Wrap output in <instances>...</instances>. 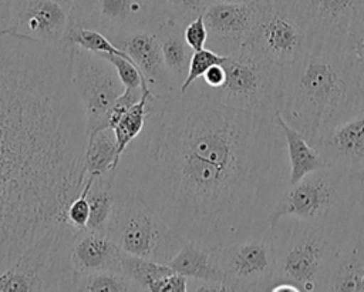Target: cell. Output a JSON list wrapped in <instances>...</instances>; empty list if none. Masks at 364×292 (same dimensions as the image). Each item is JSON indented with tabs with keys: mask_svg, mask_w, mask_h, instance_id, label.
I'll list each match as a JSON object with an SVG mask.
<instances>
[{
	"mask_svg": "<svg viewBox=\"0 0 364 292\" xmlns=\"http://www.w3.org/2000/svg\"><path fill=\"white\" fill-rule=\"evenodd\" d=\"M60 1H63V3H65V4H68V6L71 7V4H73L74 0H60Z\"/></svg>",
	"mask_w": 364,
	"mask_h": 292,
	"instance_id": "74e56055",
	"label": "cell"
},
{
	"mask_svg": "<svg viewBox=\"0 0 364 292\" xmlns=\"http://www.w3.org/2000/svg\"><path fill=\"white\" fill-rule=\"evenodd\" d=\"M269 228L276 256L274 283L287 282L300 292H327L338 235L290 215L276 219Z\"/></svg>",
	"mask_w": 364,
	"mask_h": 292,
	"instance_id": "277c9868",
	"label": "cell"
},
{
	"mask_svg": "<svg viewBox=\"0 0 364 292\" xmlns=\"http://www.w3.org/2000/svg\"><path fill=\"white\" fill-rule=\"evenodd\" d=\"M70 291L78 292H136L138 286L122 272L101 271L74 275L71 279Z\"/></svg>",
	"mask_w": 364,
	"mask_h": 292,
	"instance_id": "d4e9b609",
	"label": "cell"
},
{
	"mask_svg": "<svg viewBox=\"0 0 364 292\" xmlns=\"http://www.w3.org/2000/svg\"><path fill=\"white\" fill-rule=\"evenodd\" d=\"M71 47L0 33V273L63 221L84 178Z\"/></svg>",
	"mask_w": 364,
	"mask_h": 292,
	"instance_id": "7a4b0ae2",
	"label": "cell"
},
{
	"mask_svg": "<svg viewBox=\"0 0 364 292\" xmlns=\"http://www.w3.org/2000/svg\"><path fill=\"white\" fill-rule=\"evenodd\" d=\"M310 38L354 48L364 36V0H280Z\"/></svg>",
	"mask_w": 364,
	"mask_h": 292,
	"instance_id": "7c38bea8",
	"label": "cell"
},
{
	"mask_svg": "<svg viewBox=\"0 0 364 292\" xmlns=\"http://www.w3.org/2000/svg\"><path fill=\"white\" fill-rule=\"evenodd\" d=\"M361 74L354 48L311 38L303 54L282 68L277 111L313 142L364 108Z\"/></svg>",
	"mask_w": 364,
	"mask_h": 292,
	"instance_id": "3957f363",
	"label": "cell"
},
{
	"mask_svg": "<svg viewBox=\"0 0 364 292\" xmlns=\"http://www.w3.org/2000/svg\"><path fill=\"white\" fill-rule=\"evenodd\" d=\"M216 1H226V3H247L253 0H216Z\"/></svg>",
	"mask_w": 364,
	"mask_h": 292,
	"instance_id": "d590c367",
	"label": "cell"
},
{
	"mask_svg": "<svg viewBox=\"0 0 364 292\" xmlns=\"http://www.w3.org/2000/svg\"><path fill=\"white\" fill-rule=\"evenodd\" d=\"M274 118L283 132L289 160V185L300 181L304 175L328 167L320 151L307 140V137L293 128L279 111L274 113Z\"/></svg>",
	"mask_w": 364,
	"mask_h": 292,
	"instance_id": "7402d4cb",
	"label": "cell"
},
{
	"mask_svg": "<svg viewBox=\"0 0 364 292\" xmlns=\"http://www.w3.org/2000/svg\"><path fill=\"white\" fill-rule=\"evenodd\" d=\"M361 177L333 167L316 170L286 187L269 215V225L290 215L333 231L341 238L360 195Z\"/></svg>",
	"mask_w": 364,
	"mask_h": 292,
	"instance_id": "5b68a950",
	"label": "cell"
},
{
	"mask_svg": "<svg viewBox=\"0 0 364 292\" xmlns=\"http://www.w3.org/2000/svg\"><path fill=\"white\" fill-rule=\"evenodd\" d=\"M168 265L191 281L223 285V272L218 262L216 249L198 242L185 239L181 249Z\"/></svg>",
	"mask_w": 364,
	"mask_h": 292,
	"instance_id": "44dd1931",
	"label": "cell"
},
{
	"mask_svg": "<svg viewBox=\"0 0 364 292\" xmlns=\"http://www.w3.org/2000/svg\"><path fill=\"white\" fill-rule=\"evenodd\" d=\"M215 1L216 0H169L168 11L176 21L186 26L191 20L202 16Z\"/></svg>",
	"mask_w": 364,
	"mask_h": 292,
	"instance_id": "f1b7e54d",
	"label": "cell"
},
{
	"mask_svg": "<svg viewBox=\"0 0 364 292\" xmlns=\"http://www.w3.org/2000/svg\"><path fill=\"white\" fill-rule=\"evenodd\" d=\"M183 28L185 26L176 21L171 14L166 16L154 28L159 38L165 66L178 91L181 90V85L188 75L189 63L193 54V50L188 46L185 40Z\"/></svg>",
	"mask_w": 364,
	"mask_h": 292,
	"instance_id": "ffe728a7",
	"label": "cell"
},
{
	"mask_svg": "<svg viewBox=\"0 0 364 292\" xmlns=\"http://www.w3.org/2000/svg\"><path fill=\"white\" fill-rule=\"evenodd\" d=\"M124 50L138 67L152 97L156 100L178 94L168 68L165 66L162 48L155 30L146 28L118 37L112 41Z\"/></svg>",
	"mask_w": 364,
	"mask_h": 292,
	"instance_id": "2e32d148",
	"label": "cell"
},
{
	"mask_svg": "<svg viewBox=\"0 0 364 292\" xmlns=\"http://www.w3.org/2000/svg\"><path fill=\"white\" fill-rule=\"evenodd\" d=\"M225 291L260 292L274 285L276 256L270 228L216 248Z\"/></svg>",
	"mask_w": 364,
	"mask_h": 292,
	"instance_id": "30bf717a",
	"label": "cell"
},
{
	"mask_svg": "<svg viewBox=\"0 0 364 292\" xmlns=\"http://www.w3.org/2000/svg\"><path fill=\"white\" fill-rule=\"evenodd\" d=\"M222 66L226 77L219 88L208 90L195 83L192 85L230 107L269 114L277 111L283 67L243 46L225 56Z\"/></svg>",
	"mask_w": 364,
	"mask_h": 292,
	"instance_id": "52a82bcc",
	"label": "cell"
},
{
	"mask_svg": "<svg viewBox=\"0 0 364 292\" xmlns=\"http://www.w3.org/2000/svg\"><path fill=\"white\" fill-rule=\"evenodd\" d=\"M175 272L168 264L124 254L122 273H125L139 291H152V286L162 278Z\"/></svg>",
	"mask_w": 364,
	"mask_h": 292,
	"instance_id": "484cf974",
	"label": "cell"
},
{
	"mask_svg": "<svg viewBox=\"0 0 364 292\" xmlns=\"http://www.w3.org/2000/svg\"><path fill=\"white\" fill-rule=\"evenodd\" d=\"M328 167L343 172L364 175V108L311 142Z\"/></svg>",
	"mask_w": 364,
	"mask_h": 292,
	"instance_id": "e0dca14e",
	"label": "cell"
},
{
	"mask_svg": "<svg viewBox=\"0 0 364 292\" xmlns=\"http://www.w3.org/2000/svg\"><path fill=\"white\" fill-rule=\"evenodd\" d=\"M74 228L60 221L0 273V292L70 291L73 272L67 249Z\"/></svg>",
	"mask_w": 364,
	"mask_h": 292,
	"instance_id": "ba28073f",
	"label": "cell"
},
{
	"mask_svg": "<svg viewBox=\"0 0 364 292\" xmlns=\"http://www.w3.org/2000/svg\"><path fill=\"white\" fill-rule=\"evenodd\" d=\"M71 23V7L60 0H14L9 33L34 41L61 44Z\"/></svg>",
	"mask_w": 364,
	"mask_h": 292,
	"instance_id": "9a60e30c",
	"label": "cell"
},
{
	"mask_svg": "<svg viewBox=\"0 0 364 292\" xmlns=\"http://www.w3.org/2000/svg\"><path fill=\"white\" fill-rule=\"evenodd\" d=\"M166 16L162 0H74L71 24L98 30L111 41L134 31L154 30Z\"/></svg>",
	"mask_w": 364,
	"mask_h": 292,
	"instance_id": "9c48e42d",
	"label": "cell"
},
{
	"mask_svg": "<svg viewBox=\"0 0 364 292\" xmlns=\"http://www.w3.org/2000/svg\"><path fill=\"white\" fill-rule=\"evenodd\" d=\"M188 291V278L172 272L171 275L159 279L154 286L151 292H186Z\"/></svg>",
	"mask_w": 364,
	"mask_h": 292,
	"instance_id": "1f68e13d",
	"label": "cell"
},
{
	"mask_svg": "<svg viewBox=\"0 0 364 292\" xmlns=\"http://www.w3.org/2000/svg\"><path fill=\"white\" fill-rule=\"evenodd\" d=\"M267 0L215 1L203 13L209 48L228 56L239 50L262 17Z\"/></svg>",
	"mask_w": 364,
	"mask_h": 292,
	"instance_id": "5bb4252c",
	"label": "cell"
},
{
	"mask_svg": "<svg viewBox=\"0 0 364 292\" xmlns=\"http://www.w3.org/2000/svg\"><path fill=\"white\" fill-rule=\"evenodd\" d=\"M270 292H300L294 285L287 283V282H279L274 283L270 289Z\"/></svg>",
	"mask_w": 364,
	"mask_h": 292,
	"instance_id": "836d02e7",
	"label": "cell"
},
{
	"mask_svg": "<svg viewBox=\"0 0 364 292\" xmlns=\"http://www.w3.org/2000/svg\"><path fill=\"white\" fill-rule=\"evenodd\" d=\"M354 51H355V56L358 58V61L363 64L364 67V36L357 41V44L354 46Z\"/></svg>",
	"mask_w": 364,
	"mask_h": 292,
	"instance_id": "e575fe53",
	"label": "cell"
},
{
	"mask_svg": "<svg viewBox=\"0 0 364 292\" xmlns=\"http://www.w3.org/2000/svg\"><path fill=\"white\" fill-rule=\"evenodd\" d=\"M70 47L73 83L81 100L90 134L105 127L107 117L125 87L115 67L105 57L75 46Z\"/></svg>",
	"mask_w": 364,
	"mask_h": 292,
	"instance_id": "8fae6325",
	"label": "cell"
},
{
	"mask_svg": "<svg viewBox=\"0 0 364 292\" xmlns=\"http://www.w3.org/2000/svg\"><path fill=\"white\" fill-rule=\"evenodd\" d=\"M119 164L117 140L112 128L104 127L88 134L84 151L85 175H101L115 171Z\"/></svg>",
	"mask_w": 364,
	"mask_h": 292,
	"instance_id": "cb8c5ba5",
	"label": "cell"
},
{
	"mask_svg": "<svg viewBox=\"0 0 364 292\" xmlns=\"http://www.w3.org/2000/svg\"><path fill=\"white\" fill-rule=\"evenodd\" d=\"M87 198L90 204V218L87 229L107 234L117 201L115 171L94 177L88 188Z\"/></svg>",
	"mask_w": 364,
	"mask_h": 292,
	"instance_id": "603a6c76",
	"label": "cell"
},
{
	"mask_svg": "<svg viewBox=\"0 0 364 292\" xmlns=\"http://www.w3.org/2000/svg\"><path fill=\"white\" fill-rule=\"evenodd\" d=\"M289 171L274 114L222 104L191 85L148 100L115 189L142 198L185 239L216 249L269 228Z\"/></svg>",
	"mask_w": 364,
	"mask_h": 292,
	"instance_id": "6da1fadb",
	"label": "cell"
},
{
	"mask_svg": "<svg viewBox=\"0 0 364 292\" xmlns=\"http://www.w3.org/2000/svg\"><path fill=\"white\" fill-rule=\"evenodd\" d=\"M361 87L364 90V67H363V74H361Z\"/></svg>",
	"mask_w": 364,
	"mask_h": 292,
	"instance_id": "8d00e7d4",
	"label": "cell"
},
{
	"mask_svg": "<svg viewBox=\"0 0 364 292\" xmlns=\"http://www.w3.org/2000/svg\"><path fill=\"white\" fill-rule=\"evenodd\" d=\"M107 234L124 254L161 264H169L185 242L178 231L132 192H117Z\"/></svg>",
	"mask_w": 364,
	"mask_h": 292,
	"instance_id": "8992f818",
	"label": "cell"
},
{
	"mask_svg": "<svg viewBox=\"0 0 364 292\" xmlns=\"http://www.w3.org/2000/svg\"><path fill=\"white\" fill-rule=\"evenodd\" d=\"M14 0H0V33L7 31L13 19Z\"/></svg>",
	"mask_w": 364,
	"mask_h": 292,
	"instance_id": "d6a6232c",
	"label": "cell"
},
{
	"mask_svg": "<svg viewBox=\"0 0 364 292\" xmlns=\"http://www.w3.org/2000/svg\"><path fill=\"white\" fill-rule=\"evenodd\" d=\"M327 291L364 292V245L355 238H340Z\"/></svg>",
	"mask_w": 364,
	"mask_h": 292,
	"instance_id": "d6986e66",
	"label": "cell"
},
{
	"mask_svg": "<svg viewBox=\"0 0 364 292\" xmlns=\"http://www.w3.org/2000/svg\"><path fill=\"white\" fill-rule=\"evenodd\" d=\"M162 1H169V0H162Z\"/></svg>",
	"mask_w": 364,
	"mask_h": 292,
	"instance_id": "f35d334b",
	"label": "cell"
},
{
	"mask_svg": "<svg viewBox=\"0 0 364 292\" xmlns=\"http://www.w3.org/2000/svg\"><path fill=\"white\" fill-rule=\"evenodd\" d=\"M122 249L105 232L74 229L68 249V268L74 275L112 271L122 272Z\"/></svg>",
	"mask_w": 364,
	"mask_h": 292,
	"instance_id": "ac0fdd59",
	"label": "cell"
},
{
	"mask_svg": "<svg viewBox=\"0 0 364 292\" xmlns=\"http://www.w3.org/2000/svg\"><path fill=\"white\" fill-rule=\"evenodd\" d=\"M183 36H185V40H186L188 46L193 51H199V50L206 47V43H208V28H206V24H205L203 14L198 16L193 20H191L185 26Z\"/></svg>",
	"mask_w": 364,
	"mask_h": 292,
	"instance_id": "4dcf8cb0",
	"label": "cell"
},
{
	"mask_svg": "<svg viewBox=\"0 0 364 292\" xmlns=\"http://www.w3.org/2000/svg\"><path fill=\"white\" fill-rule=\"evenodd\" d=\"M310 40L309 33L280 0H267L262 17L242 46L286 67L303 54Z\"/></svg>",
	"mask_w": 364,
	"mask_h": 292,
	"instance_id": "4fadbf2b",
	"label": "cell"
},
{
	"mask_svg": "<svg viewBox=\"0 0 364 292\" xmlns=\"http://www.w3.org/2000/svg\"><path fill=\"white\" fill-rule=\"evenodd\" d=\"M94 179V175H85L80 192L70 201L64 211L63 221L67 222L74 229H87L90 218V204H88V188Z\"/></svg>",
	"mask_w": 364,
	"mask_h": 292,
	"instance_id": "4316f807",
	"label": "cell"
},
{
	"mask_svg": "<svg viewBox=\"0 0 364 292\" xmlns=\"http://www.w3.org/2000/svg\"><path fill=\"white\" fill-rule=\"evenodd\" d=\"M343 235L353 236L364 245V175L361 177V188H360L358 199L355 202L350 222L346 231L343 232Z\"/></svg>",
	"mask_w": 364,
	"mask_h": 292,
	"instance_id": "f546056e",
	"label": "cell"
},
{
	"mask_svg": "<svg viewBox=\"0 0 364 292\" xmlns=\"http://www.w3.org/2000/svg\"><path fill=\"white\" fill-rule=\"evenodd\" d=\"M225 60L223 54H219L210 48H202L199 51H193L191 63H189V71L185 78V81L181 85L179 93H185L196 80H199L208 68H210L213 64H219Z\"/></svg>",
	"mask_w": 364,
	"mask_h": 292,
	"instance_id": "83f0119b",
	"label": "cell"
}]
</instances>
